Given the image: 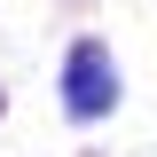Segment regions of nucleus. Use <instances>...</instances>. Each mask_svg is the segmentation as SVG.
Here are the masks:
<instances>
[{"instance_id": "f257e3e1", "label": "nucleus", "mask_w": 157, "mask_h": 157, "mask_svg": "<svg viewBox=\"0 0 157 157\" xmlns=\"http://www.w3.org/2000/svg\"><path fill=\"white\" fill-rule=\"evenodd\" d=\"M110 102H118V71H110V55H102L94 39H78L71 63H63V110H71V118H102Z\"/></svg>"}]
</instances>
